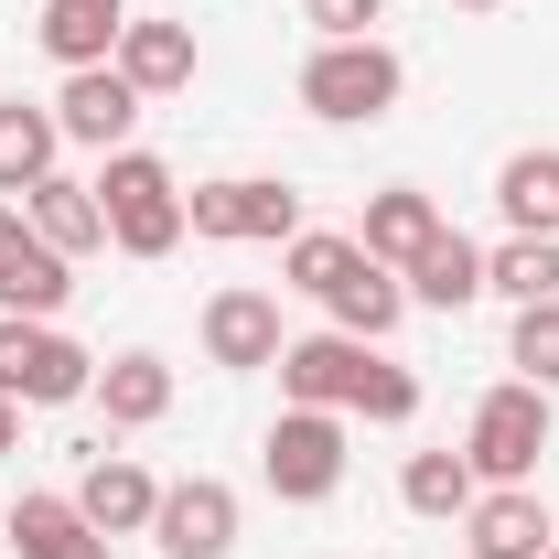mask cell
<instances>
[{
    "label": "cell",
    "instance_id": "obj_1",
    "mask_svg": "<svg viewBox=\"0 0 559 559\" xmlns=\"http://www.w3.org/2000/svg\"><path fill=\"white\" fill-rule=\"evenodd\" d=\"M97 215H108V248L119 259H173L194 226H183V183H173V162H151V151H108L97 162Z\"/></svg>",
    "mask_w": 559,
    "mask_h": 559
},
{
    "label": "cell",
    "instance_id": "obj_2",
    "mask_svg": "<svg viewBox=\"0 0 559 559\" xmlns=\"http://www.w3.org/2000/svg\"><path fill=\"white\" fill-rule=\"evenodd\" d=\"M409 97V66H399V44H312L301 55V108L312 119H334V130H366V119H388Z\"/></svg>",
    "mask_w": 559,
    "mask_h": 559
},
{
    "label": "cell",
    "instance_id": "obj_3",
    "mask_svg": "<svg viewBox=\"0 0 559 559\" xmlns=\"http://www.w3.org/2000/svg\"><path fill=\"white\" fill-rule=\"evenodd\" d=\"M183 226L205 248H290L301 237V194L280 173H215V183L183 194Z\"/></svg>",
    "mask_w": 559,
    "mask_h": 559
},
{
    "label": "cell",
    "instance_id": "obj_4",
    "mask_svg": "<svg viewBox=\"0 0 559 559\" xmlns=\"http://www.w3.org/2000/svg\"><path fill=\"white\" fill-rule=\"evenodd\" d=\"M538 452H549V388H527V377L485 388L474 419H463V463H474V485H538Z\"/></svg>",
    "mask_w": 559,
    "mask_h": 559
},
{
    "label": "cell",
    "instance_id": "obj_5",
    "mask_svg": "<svg viewBox=\"0 0 559 559\" xmlns=\"http://www.w3.org/2000/svg\"><path fill=\"white\" fill-rule=\"evenodd\" d=\"M97 388V355L75 345L66 323H22V312H0V399H22V409H66Z\"/></svg>",
    "mask_w": 559,
    "mask_h": 559
},
{
    "label": "cell",
    "instance_id": "obj_6",
    "mask_svg": "<svg viewBox=\"0 0 559 559\" xmlns=\"http://www.w3.org/2000/svg\"><path fill=\"white\" fill-rule=\"evenodd\" d=\"M259 474H270L280 506H323L345 485V409H280L270 441H259Z\"/></svg>",
    "mask_w": 559,
    "mask_h": 559
},
{
    "label": "cell",
    "instance_id": "obj_7",
    "mask_svg": "<svg viewBox=\"0 0 559 559\" xmlns=\"http://www.w3.org/2000/svg\"><path fill=\"white\" fill-rule=\"evenodd\" d=\"M151 549H162V559H237V485H215V474L162 485V506H151Z\"/></svg>",
    "mask_w": 559,
    "mask_h": 559
},
{
    "label": "cell",
    "instance_id": "obj_8",
    "mask_svg": "<svg viewBox=\"0 0 559 559\" xmlns=\"http://www.w3.org/2000/svg\"><path fill=\"white\" fill-rule=\"evenodd\" d=\"M140 108H151V97H140L119 66H75L66 86H55V130H66L75 151H97V162H108V151H130Z\"/></svg>",
    "mask_w": 559,
    "mask_h": 559
},
{
    "label": "cell",
    "instance_id": "obj_9",
    "mask_svg": "<svg viewBox=\"0 0 559 559\" xmlns=\"http://www.w3.org/2000/svg\"><path fill=\"white\" fill-rule=\"evenodd\" d=\"M66 290H75V259H66V248H44L22 205H0V312L55 323V312H66Z\"/></svg>",
    "mask_w": 559,
    "mask_h": 559
},
{
    "label": "cell",
    "instance_id": "obj_10",
    "mask_svg": "<svg viewBox=\"0 0 559 559\" xmlns=\"http://www.w3.org/2000/svg\"><path fill=\"white\" fill-rule=\"evenodd\" d=\"M366 355L377 345H355V334H290L280 345V409H345Z\"/></svg>",
    "mask_w": 559,
    "mask_h": 559
},
{
    "label": "cell",
    "instance_id": "obj_11",
    "mask_svg": "<svg viewBox=\"0 0 559 559\" xmlns=\"http://www.w3.org/2000/svg\"><path fill=\"white\" fill-rule=\"evenodd\" d=\"M463 538H474V559H549L559 549L538 485H485L474 506H463Z\"/></svg>",
    "mask_w": 559,
    "mask_h": 559
},
{
    "label": "cell",
    "instance_id": "obj_12",
    "mask_svg": "<svg viewBox=\"0 0 559 559\" xmlns=\"http://www.w3.org/2000/svg\"><path fill=\"white\" fill-rule=\"evenodd\" d=\"M280 301L270 290H215L205 301V366H226V377H248V366H280Z\"/></svg>",
    "mask_w": 559,
    "mask_h": 559
},
{
    "label": "cell",
    "instance_id": "obj_13",
    "mask_svg": "<svg viewBox=\"0 0 559 559\" xmlns=\"http://www.w3.org/2000/svg\"><path fill=\"white\" fill-rule=\"evenodd\" d=\"M119 33H130V0H33V44H44L66 75L75 66H108Z\"/></svg>",
    "mask_w": 559,
    "mask_h": 559
},
{
    "label": "cell",
    "instance_id": "obj_14",
    "mask_svg": "<svg viewBox=\"0 0 559 559\" xmlns=\"http://www.w3.org/2000/svg\"><path fill=\"white\" fill-rule=\"evenodd\" d=\"M75 506H86V527H97V538H151V506H162V485L140 474L130 452H97V463L75 474Z\"/></svg>",
    "mask_w": 559,
    "mask_h": 559
},
{
    "label": "cell",
    "instance_id": "obj_15",
    "mask_svg": "<svg viewBox=\"0 0 559 559\" xmlns=\"http://www.w3.org/2000/svg\"><path fill=\"white\" fill-rule=\"evenodd\" d=\"M495 215L506 237H559V140H527L495 162Z\"/></svg>",
    "mask_w": 559,
    "mask_h": 559
},
{
    "label": "cell",
    "instance_id": "obj_16",
    "mask_svg": "<svg viewBox=\"0 0 559 559\" xmlns=\"http://www.w3.org/2000/svg\"><path fill=\"white\" fill-rule=\"evenodd\" d=\"M108 66L130 75L140 97H173V86H194L205 55H194V22H151V11H130V33H119V55H108Z\"/></svg>",
    "mask_w": 559,
    "mask_h": 559
},
{
    "label": "cell",
    "instance_id": "obj_17",
    "mask_svg": "<svg viewBox=\"0 0 559 559\" xmlns=\"http://www.w3.org/2000/svg\"><path fill=\"white\" fill-rule=\"evenodd\" d=\"M441 226H452V215L430 205L419 183H388V194H366V226H355V248H366L377 270H409V259L441 237Z\"/></svg>",
    "mask_w": 559,
    "mask_h": 559
},
{
    "label": "cell",
    "instance_id": "obj_18",
    "mask_svg": "<svg viewBox=\"0 0 559 559\" xmlns=\"http://www.w3.org/2000/svg\"><path fill=\"white\" fill-rule=\"evenodd\" d=\"M399 280H409L419 312H474V301H485V248H474L463 226H441V237H430V248H419Z\"/></svg>",
    "mask_w": 559,
    "mask_h": 559
},
{
    "label": "cell",
    "instance_id": "obj_19",
    "mask_svg": "<svg viewBox=\"0 0 559 559\" xmlns=\"http://www.w3.org/2000/svg\"><path fill=\"white\" fill-rule=\"evenodd\" d=\"M22 215H33V237H44V248H66V259H97V248H108L97 183H75V173H44V183L22 194Z\"/></svg>",
    "mask_w": 559,
    "mask_h": 559
},
{
    "label": "cell",
    "instance_id": "obj_20",
    "mask_svg": "<svg viewBox=\"0 0 559 559\" xmlns=\"http://www.w3.org/2000/svg\"><path fill=\"white\" fill-rule=\"evenodd\" d=\"M86 399L108 409V430H151V419L173 409V366H162L151 345H130V355H108V366H97V388H86Z\"/></svg>",
    "mask_w": 559,
    "mask_h": 559
},
{
    "label": "cell",
    "instance_id": "obj_21",
    "mask_svg": "<svg viewBox=\"0 0 559 559\" xmlns=\"http://www.w3.org/2000/svg\"><path fill=\"white\" fill-rule=\"evenodd\" d=\"M323 312H334V334H355V345H388V334H399V312H409V280L377 270V259H355V280L323 290Z\"/></svg>",
    "mask_w": 559,
    "mask_h": 559
},
{
    "label": "cell",
    "instance_id": "obj_22",
    "mask_svg": "<svg viewBox=\"0 0 559 559\" xmlns=\"http://www.w3.org/2000/svg\"><path fill=\"white\" fill-rule=\"evenodd\" d=\"M11 559H75V549H97V527H86V506L75 495H11Z\"/></svg>",
    "mask_w": 559,
    "mask_h": 559
},
{
    "label": "cell",
    "instance_id": "obj_23",
    "mask_svg": "<svg viewBox=\"0 0 559 559\" xmlns=\"http://www.w3.org/2000/svg\"><path fill=\"white\" fill-rule=\"evenodd\" d=\"M55 162H66L55 108H22V97H0V194H33Z\"/></svg>",
    "mask_w": 559,
    "mask_h": 559
},
{
    "label": "cell",
    "instance_id": "obj_24",
    "mask_svg": "<svg viewBox=\"0 0 559 559\" xmlns=\"http://www.w3.org/2000/svg\"><path fill=\"white\" fill-rule=\"evenodd\" d=\"M474 463H463V452H409V463H399V506H409V516H430V527H463V506H474Z\"/></svg>",
    "mask_w": 559,
    "mask_h": 559
},
{
    "label": "cell",
    "instance_id": "obj_25",
    "mask_svg": "<svg viewBox=\"0 0 559 559\" xmlns=\"http://www.w3.org/2000/svg\"><path fill=\"white\" fill-rule=\"evenodd\" d=\"M485 290L495 301H559V237H506V248H485Z\"/></svg>",
    "mask_w": 559,
    "mask_h": 559
},
{
    "label": "cell",
    "instance_id": "obj_26",
    "mask_svg": "<svg viewBox=\"0 0 559 559\" xmlns=\"http://www.w3.org/2000/svg\"><path fill=\"white\" fill-rule=\"evenodd\" d=\"M355 259H366V248H355V237H323V226H301V237H290V248H280V280H290V290H312V301H323V290H334V280H355Z\"/></svg>",
    "mask_w": 559,
    "mask_h": 559
},
{
    "label": "cell",
    "instance_id": "obj_27",
    "mask_svg": "<svg viewBox=\"0 0 559 559\" xmlns=\"http://www.w3.org/2000/svg\"><path fill=\"white\" fill-rule=\"evenodd\" d=\"M345 419H377V430H399V419H419V377L399 366V355H366V377H355Z\"/></svg>",
    "mask_w": 559,
    "mask_h": 559
},
{
    "label": "cell",
    "instance_id": "obj_28",
    "mask_svg": "<svg viewBox=\"0 0 559 559\" xmlns=\"http://www.w3.org/2000/svg\"><path fill=\"white\" fill-rule=\"evenodd\" d=\"M506 366H516L527 388H559V301H527V312H516V334H506Z\"/></svg>",
    "mask_w": 559,
    "mask_h": 559
},
{
    "label": "cell",
    "instance_id": "obj_29",
    "mask_svg": "<svg viewBox=\"0 0 559 559\" xmlns=\"http://www.w3.org/2000/svg\"><path fill=\"white\" fill-rule=\"evenodd\" d=\"M301 22H312L323 44H366V33L388 22V0H301Z\"/></svg>",
    "mask_w": 559,
    "mask_h": 559
},
{
    "label": "cell",
    "instance_id": "obj_30",
    "mask_svg": "<svg viewBox=\"0 0 559 559\" xmlns=\"http://www.w3.org/2000/svg\"><path fill=\"white\" fill-rule=\"evenodd\" d=\"M22 452V399H0V463Z\"/></svg>",
    "mask_w": 559,
    "mask_h": 559
},
{
    "label": "cell",
    "instance_id": "obj_31",
    "mask_svg": "<svg viewBox=\"0 0 559 559\" xmlns=\"http://www.w3.org/2000/svg\"><path fill=\"white\" fill-rule=\"evenodd\" d=\"M463 11H506V0H463Z\"/></svg>",
    "mask_w": 559,
    "mask_h": 559
},
{
    "label": "cell",
    "instance_id": "obj_32",
    "mask_svg": "<svg viewBox=\"0 0 559 559\" xmlns=\"http://www.w3.org/2000/svg\"><path fill=\"white\" fill-rule=\"evenodd\" d=\"M75 559H108V538H97V549H75Z\"/></svg>",
    "mask_w": 559,
    "mask_h": 559
},
{
    "label": "cell",
    "instance_id": "obj_33",
    "mask_svg": "<svg viewBox=\"0 0 559 559\" xmlns=\"http://www.w3.org/2000/svg\"><path fill=\"white\" fill-rule=\"evenodd\" d=\"M549 559H559V549H549Z\"/></svg>",
    "mask_w": 559,
    "mask_h": 559
}]
</instances>
